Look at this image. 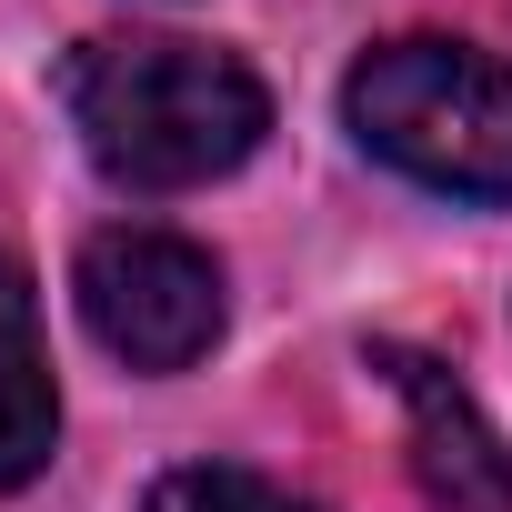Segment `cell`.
I'll return each instance as SVG.
<instances>
[{
    "label": "cell",
    "instance_id": "cell-1",
    "mask_svg": "<svg viewBox=\"0 0 512 512\" xmlns=\"http://www.w3.org/2000/svg\"><path fill=\"white\" fill-rule=\"evenodd\" d=\"M61 101L81 151L121 191H201L241 171L272 131V91L231 51L181 31H101L61 61Z\"/></svg>",
    "mask_w": 512,
    "mask_h": 512
},
{
    "label": "cell",
    "instance_id": "cell-2",
    "mask_svg": "<svg viewBox=\"0 0 512 512\" xmlns=\"http://www.w3.org/2000/svg\"><path fill=\"white\" fill-rule=\"evenodd\" d=\"M342 121L372 161L452 201H512V61L472 41H382L342 81Z\"/></svg>",
    "mask_w": 512,
    "mask_h": 512
},
{
    "label": "cell",
    "instance_id": "cell-3",
    "mask_svg": "<svg viewBox=\"0 0 512 512\" xmlns=\"http://www.w3.org/2000/svg\"><path fill=\"white\" fill-rule=\"evenodd\" d=\"M71 292H81L91 342L131 372H191L221 342V262L181 231H151V221L91 231L71 262Z\"/></svg>",
    "mask_w": 512,
    "mask_h": 512
},
{
    "label": "cell",
    "instance_id": "cell-4",
    "mask_svg": "<svg viewBox=\"0 0 512 512\" xmlns=\"http://www.w3.org/2000/svg\"><path fill=\"white\" fill-rule=\"evenodd\" d=\"M372 372L402 392V432H412V482L442 512H512V452L492 442V422L472 412V392L412 352V342H372Z\"/></svg>",
    "mask_w": 512,
    "mask_h": 512
},
{
    "label": "cell",
    "instance_id": "cell-5",
    "mask_svg": "<svg viewBox=\"0 0 512 512\" xmlns=\"http://www.w3.org/2000/svg\"><path fill=\"white\" fill-rule=\"evenodd\" d=\"M61 452V382L41 352V302L21 282V262L0 251V492L31 482Z\"/></svg>",
    "mask_w": 512,
    "mask_h": 512
},
{
    "label": "cell",
    "instance_id": "cell-6",
    "mask_svg": "<svg viewBox=\"0 0 512 512\" xmlns=\"http://www.w3.org/2000/svg\"><path fill=\"white\" fill-rule=\"evenodd\" d=\"M141 512H322V502L282 492L272 472H241V462H181V472L151 482Z\"/></svg>",
    "mask_w": 512,
    "mask_h": 512
}]
</instances>
